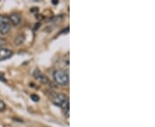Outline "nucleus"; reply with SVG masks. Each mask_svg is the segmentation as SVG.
<instances>
[{
    "label": "nucleus",
    "instance_id": "nucleus-7",
    "mask_svg": "<svg viewBox=\"0 0 155 127\" xmlns=\"http://www.w3.org/2000/svg\"><path fill=\"white\" fill-rule=\"evenodd\" d=\"M24 40H25V35L23 34H20V35H18L16 37L14 42H15V44L17 45H22L24 42Z\"/></svg>",
    "mask_w": 155,
    "mask_h": 127
},
{
    "label": "nucleus",
    "instance_id": "nucleus-9",
    "mask_svg": "<svg viewBox=\"0 0 155 127\" xmlns=\"http://www.w3.org/2000/svg\"><path fill=\"white\" fill-rule=\"evenodd\" d=\"M3 24H9V17L0 15V25H3Z\"/></svg>",
    "mask_w": 155,
    "mask_h": 127
},
{
    "label": "nucleus",
    "instance_id": "nucleus-2",
    "mask_svg": "<svg viewBox=\"0 0 155 127\" xmlns=\"http://www.w3.org/2000/svg\"><path fill=\"white\" fill-rule=\"evenodd\" d=\"M13 55V52L7 48H1L0 49V60H5L9 58Z\"/></svg>",
    "mask_w": 155,
    "mask_h": 127
},
{
    "label": "nucleus",
    "instance_id": "nucleus-8",
    "mask_svg": "<svg viewBox=\"0 0 155 127\" xmlns=\"http://www.w3.org/2000/svg\"><path fill=\"white\" fill-rule=\"evenodd\" d=\"M10 30V25L9 24H3L0 25V34L2 35H6L7 33H9Z\"/></svg>",
    "mask_w": 155,
    "mask_h": 127
},
{
    "label": "nucleus",
    "instance_id": "nucleus-14",
    "mask_svg": "<svg viewBox=\"0 0 155 127\" xmlns=\"http://www.w3.org/2000/svg\"><path fill=\"white\" fill-rule=\"evenodd\" d=\"M53 4H58V1H56V0H53Z\"/></svg>",
    "mask_w": 155,
    "mask_h": 127
},
{
    "label": "nucleus",
    "instance_id": "nucleus-3",
    "mask_svg": "<svg viewBox=\"0 0 155 127\" xmlns=\"http://www.w3.org/2000/svg\"><path fill=\"white\" fill-rule=\"evenodd\" d=\"M66 100H67V96L65 95H64V94H58L54 97L53 102L57 106H61V104L63 102H65Z\"/></svg>",
    "mask_w": 155,
    "mask_h": 127
},
{
    "label": "nucleus",
    "instance_id": "nucleus-11",
    "mask_svg": "<svg viewBox=\"0 0 155 127\" xmlns=\"http://www.w3.org/2000/svg\"><path fill=\"white\" fill-rule=\"evenodd\" d=\"M5 43H6V42H5V40L0 37V49L3 48V46L5 45Z\"/></svg>",
    "mask_w": 155,
    "mask_h": 127
},
{
    "label": "nucleus",
    "instance_id": "nucleus-6",
    "mask_svg": "<svg viewBox=\"0 0 155 127\" xmlns=\"http://www.w3.org/2000/svg\"><path fill=\"white\" fill-rule=\"evenodd\" d=\"M60 107L64 110V113L65 114V116H66V118H69V107H70V105H69V100L67 99L65 102H63Z\"/></svg>",
    "mask_w": 155,
    "mask_h": 127
},
{
    "label": "nucleus",
    "instance_id": "nucleus-5",
    "mask_svg": "<svg viewBox=\"0 0 155 127\" xmlns=\"http://www.w3.org/2000/svg\"><path fill=\"white\" fill-rule=\"evenodd\" d=\"M9 22H11L14 25H18L19 23L21 22V16H20V14L18 13H13V14H11L10 16L9 17Z\"/></svg>",
    "mask_w": 155,
    "mask_h": 127
},
{
    "label": "nucleus",
    "instance_id": "nucleus-13",
    "mask_svg": "<svg viewBox=\"0 0 155 127\" xmlns=\"http://www.w3.org/2000/svg\"><path fill=\"white\" fill-rule=\"evenodd\" d=\"M0 80L5 82V79H4V74H1V73H0Z\"/></svg>",
    "mask_w": 155,
    "mask_h": 127
},
{
    "label": "nucleus",
    "instance_id": "nucleus-4",
    "mask_svg": "<svg viewBox=\"0 0 155 127\" xmlns=\"http://www.w3.org/2000/svg\"><path fill=\"white\" fill-rule=\"evenodd\" d=\"M34 76L35 78H36L38 81H40L42 83H48V79L47 78V76H45L44 75H42L41 72L39 71V70H36L35 72H34Z\"/></svg>",
    "mask_w": 155,
    "mask_h": 127
},
{
    "label": "nucleus",
    "instance_id": "nucleus-12",
    "mask_svg": "<svg viewBox=\"0 0 155 127\" xmlns=\"http://www.w3.org/2000/svg\"><path fill=\"white\" fill-rule=\"evenodd\" d=\"M31 99L34 100V101H38L39 100V96L37 95L33 94V95H31Z\"/></svg>",
    "mask_w": 155,
    "mask_h": 127
},
{
    "label": "nucleus",
    "instance_id": "nucleus-1",
    "mask_svg": "<svg viewBox=\"0 0 155 127\" xmlns=\"http://www.w3.org/2000/svg\"><path fill=\"white\" fill-rule=\"evenodd\" d=\"M55 82L59 85H67L69 82V76L68 73L64 70H56L53 74Z\"/></svg>",
    "mask_w": 155,
    "mask_h": 127
},
{
    "label": "nucleus",
    "instance_id": "nucleus-10",
    "mask_svg": "<svg viewBox=\"0 0 155 127\" xmlns=\"http://www.w3.org/2000/svg\"><path fill=\"white\" fill-rule=\"evenodd\" d=\"M5 108H6L5 103H4L3 100H0V113H1V112H4V111L5 110Z\"/></svg>",
    "mask_w": 155,
    "mask_h": 127
}]
</instances>
